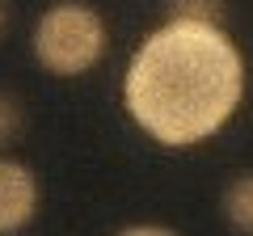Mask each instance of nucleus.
<instances>
[{
    "label": "nucleus",
    "mask_w": 253,
    "mask_h": 236,
    "mask_svg": "<svg viewBox=\"0 0 253 236\" xmlns=\"http://www.w3.org/2000/svg\"><path fill=\"white\" fill-rule=\"evenodd\" d=\"M118 236H181L177 228H165V224H126Z\"/></svg>",
    "instance_id": "7"
},
{
    "label": "nucleus",
    "mask_w": 253,
    "mask_h": 236,
    "mask_svg": "<svg viewBox=\"0 0 253 236\" xmlns=\"http://www.w3.org/2000/svg\"><path fill=\"white\" fill-rule=\"evenodd\" d=\"M169 17L203 21V26H224V0H169Z\"/></svg>",
    "instance_id": "6"
},
{
    "label": "nucleus",
    "mask_w": 253,
    "mask_h": 236,
    "mask_svg": "<svg viewBox=\"0 0 253 236\" xmlns=\"http://www.w3.org/2000/svg\"><path fill=\"white\" fill-rule=\"evenodd\" d=\"M245 55L224 26L165 17L123 72V106L161 148L207 144L245 101Z\"/></svg>",
    "instance_id": "1"
},
{
    "label": "nucleus",
    "mask_w": 253,
    "mask_h": 236,
    "mask_svg": "<svg viewBox=\"0 0 253 236\" xmlns=\"http://www.w3.org/2000/svg\"><path fill=\"white\" fill-rule=\"evenodd\" d=\"M219 215L236 236H253V169L236 173L219 190Z\"/></svg>",
    "instance_id": "4"
},
{
    "label": "nucleus",
    "mask_w": 253,
    "mask_h": 236,
    "mask_svg": "<svg viewBox=\"0 0 253 236\" xmlns=\"http://www.w3.org/2000/svg\"><path fill=\"white\" fill-rule=\"evenodd\" d=\"M26 131V106L13 89H0V148H9Z\"/></svg>",
    "instance_id": "5"
},
{
    "label": "nucleus",
    "mask_w": 253,
    "mask_h": 236,
    "mask_svg": "<svg viewBox=\"0 0 253 236\" xmlns=\"http://www.w3.org/2000/svg\"><path fill=\"white\" fill-rule=\"evenodd\" d=\"M9 30V0H0V34Z\"/></svg>",
    "instance_id": "8"
},
{
    "label": "nucleus",
    "mask_w": 253,
    "mask_h": 236,
    "mask_svg": "<svg viewBox=\"0 0 253 236\" xmlns=\"http://www.w3.org/2000/svg\"><path fill=\"white\" fill-rule=\"evenodd\" d=\"M30 46L51 76H84L106 59L110 26L84 0H55L38 13Z\"/></svg>",
    "instance_id": "2"
},
{
    "label": "nucleus",
    "mask_w": 253,
    "mask_h": 236,
    "mask_svg": "<svg viewBox=\"0 0 253 236\" xmlns=\"http://www.w3.org/2000/svg\"><path fill=\"white\" fill-rule=\"evenodd\" d=\"M38 177L30 164L0 156V236H13L21 228H30V219L38 215Z\"/></svg>",
    "instance_id": "3"
}]
</instances>
